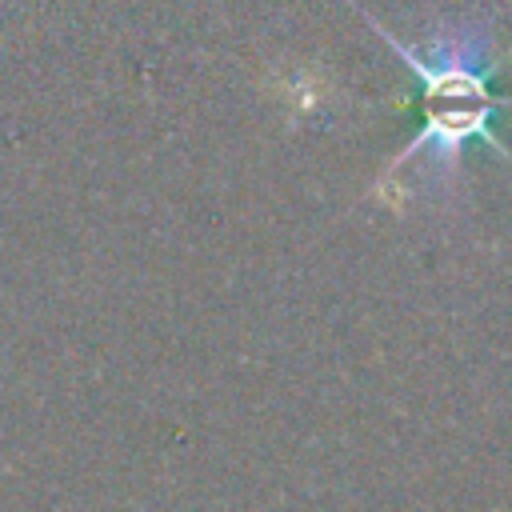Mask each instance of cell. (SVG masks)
<instances>
[{"mask_svg": "<svg viewBox=\"0 0 512 512\" xmlns=\"http://www.w3.org/2000/svg\"><path fill=\"white\" fill-rule=\"evenodd\" d=\"M364 24L392 48L400 64L416 76L420 88V128L416 136L388 160L384 180H392L404 164L428 160V184L440 192H452L460 184V160L472 140H480L488 152L512 164L508 144L492 132V120L500 108H512V96L492 88V76L500 68L496 36L488 20H456L428 36L424 48L400 40L388 32L368 8H360Z\"/></svg>", "mask_w": 512, "mask_h": 512, "instance_id": "cell-1", "label": "cell"}]
</instances>
